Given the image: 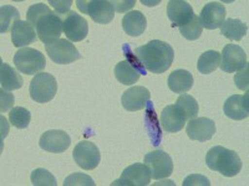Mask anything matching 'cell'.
Masks as SVG:
<instances>
[{
	"instance_id": "6",
	"label": "cell",
	"mask_w": 249,
	"mask_h": 186,
	"mask_svg": "<svg viewBox=\"0 0 249 186\" xmlns=\"http://www.w3.org/2000/svg\"><path fill=\"white\" fill-rule=\"evenodd\" d=\"M80 12L88 14L97 24H110L115 16V8L108 0H77Z\"/></svg>"
},
{
	"instance_id": "8",
	"label": "cell",
	"mask_w": 249,
	"mask_h": 186,
	"mask_svg": "<svg viewBox=\"0 0 249 186\" xmlns=\"http://www.w3.org/2000/svg\"><path fill=\"white\" fill-rule=\"evenodd\" d=\"M144 164L151 171V176L155 180L168 178L173 172L172 158L163 150H155L144 155Z\"/></svg>"
},
{
	"instance_id": "32",
	"label": "cell",
	"mask_w": 249,
	"mask_h": 186,
	"mask_svg": "<svg viewBox=\"0 0 249 186\" xmlns=\"http://www.w3.org/2000/svg\"><path fill=\"white\" fill-rule=\"evenodd\" d=\"M31 184L34 186H56V179L50 171L39 168L31 172Z\"/></svg>"
},
{
	"instance_id": "17",
	"label": "cell",
	"mask_w": 249,
	"mask_h": 186,
	"mask_svg": "<svg viewBox=\"0 0 249 186\" xmlns=\"http://www.w3.org/2000/svg\"><path fill=\"white\" fill-rule=\"evenodd\" d=\"M223 112L228 118L234 121H243L249 117V94L248 91L244 96L233 94L227 98L223 106Z\"/></svg>"
},
{
	"instance_id": "36",
	"label": "cell",
	"mask_w": 249,
	"mask_h": 186,
	"mask_svg": "<svg viewBox=\"0 0 249 186\" xmlns=\"http://www.w3.org/2000/svg\"><path fill=\"white\" fill-rule=\"evenodd\" d=\"M49 4L55 9V13L60 16H65L66 14L70 13V8L72 5V0H50Z\"/></svg>"
},
{
	"instance_id": "20",
	"label": "cell",
	"mask_w": 249,
	"mask_h": 186,
	"mask_svg": "<svg viewBox=\"0 0 249 186\" xmlns=\"http://www.w3.org/2000/svg\"><path fill=\"white\" fill-rule=\"evenodd\" d=\"M36 39V30L28 21H23V20L15 21L12 28V41L15 47H25L35 43Z\"/></svg>"
},
{
	"instance_id": "1",
	"label": "cell",
	"mask_w": 249,
	"mask_h": 186,
	"mask_svg": "<svg viewBox=\"0 0 249 186\" xmlns=\"http://www.w3.org/2000/svg\"><path fill=\"white\" fill-rule=\"evenodd\" d=\"M62 19L43 3L31 5L28 9L26 21L36 30L37 37L44 44L54 43L62 34Z\"/></svg>"
},
{
	"instance_id": "13",
	"label": "cell",
	"mask_w": 249,
	"mask_h": 186,
	"mask_svg": "<svg viewBox=\"0 0 249 186\" xmlns=\"http://www.w3.org/2000/svg\"><path fill=\"white\" fill-rule=\"evenodd\" d=\"M71 144V138L68 133L64 130L51 129L46 130L43 133V136L40 137L39 145L40 148L49 153H64Z\"/></svg>"
},
{
	"instance_id": "12",
	"label": "cell",
	"mask_w": 249,
	"mask_h": 186,
	"mask_svg": "<svg viewBox=\"0 0 249 186\" xmlns=\"http://www.w3.org/2000/svg\"><path fill=\"white\" fill-rule=\"evenodd\" d=\"M247 63V54L244 52L241 46L230 44L226 45L222 51V61L221 67L222 71L227 74H233L235 71H239L241 68L246 67Z\"/></svg>"
},
{
	"instance_id": "38",
	"label": "cell",
	"mask_w": 249,
	"mask_h": 186,
	"mask_svg": "<svg viewBox=\"0 0 249 186\" xmlns=\"http://www.w3.org/2000/svg\"><path fill=\"white\" fill-rule=\"evenodd\" d=\"M193 185H202V186H210V180L203 176V175L192 174L190 176H187L183 181V186H193Z\"/></svg>"
},
{
	"instance_id": "26",
	"label": "cell",
	"mask_w": 249,
	"mask_h": 186,
	"mask_svg": "<svg viewBox=\"0 0 249 186\" xmlns=\"http://www.w3.org/2000/svg\"><path fill=\"white\" fill-rule=\"evenodd\" d=\"M248 26L239 19H227L221 26V34L224 37L239 41L247 35Z\"/></svg>"
},
{
	"instance_id": "22",
	"label": "cell",
	"mask_w": 249,
	"mask_h": 186,
	"mask_svg": "<svg viewBox=\"0 0 249 186\" xmlns=\"http://www.w3.org/2000/svg\"><path fill=\"white\" fill-rule=\"evenodd\" d=\"M144 108H146V110H144V128L147 129L151 143L155 147H157V145H160V143L162 140L161 124H160L159 118H157V114L155 113L152 102L148 101Z\"/></svg>"
},
{
	"instance_id": "21",
	"label": "cell",
	"mask_w": 249,
	"mask_h": 186,
	"mask_svg": "<svg viewBox=\"0 0 249 186\" xmlns=\"http://www.w3.org/2000/svg\"><path fill=\"white\" fill-rule=\"evenodd\" d=\"M147 28V20L144 14H142L139 10H132V12L124 14L122 19V29L127 35L133 37H137L142 35Z\"/></svg>"
},
{
	"instance_id": "34",
	"label": "cell",
	"mask_w": 249,
	"mask_h": 186,
	"mask_svg": "<svg viewBox=\"0 0 249 186\" xmlns=\"http://www.w3.org/2000/svg\"><path fill=\"white\" fill-rule=\"evenodd\" d=\"M95 186L92 179L89 175L81 174V172H76L65 179L64 181V186Z\"/></svg>"
},
{
	"instance_id": "30",
	"label": "cell",
	"mask_w": 249,
	"mask_h": 186,
	"mask_svg": "<svg viewBox=\"0 0 249 186\" xmlns=\"http://www.w3.org/2000/svg\"><path fill=\"white\" fill-rule=\"evenodd\" d=\"M9 121L15 128L25 129L31 121V113L24 107H14L9 113Z\"/></svg>"
},
{
	"instance_id": "7",
	"label": "cell",
	"mask_w": 249,
	"mask_h": 186,
	"mask_svg": "<svg viewBox=\"0 0 249 186\" xmlns=\"http://www.w3.org/2000/svg\"><path fill=\"white\" fill-rule=\"evenodd\" d=\"M45 50L49 57L59 65H69L81 59V55L74 44L65 39H59L54 43L46 44Z\"/></svg>"
},
{
	"instance_id": "4",
	"label": "cell",
	"mask_w": 249,
	"mask_h": 186,
	"mask_svg": "<svg viewBox=\"0 0 249 186\" xmlns=\"http://www.w3.org/2000/svg\"><path fill=\"white\" fill-rule=\"evenodd\" d=\"M14 63L19 72L33 76L45 70L46 60L44 54H41L40 51L35 48L23 47L15 54Z\"/></svg>"
},
{
	"instance_id": "16",
	"label": "cell",
	"mask_w": 249,
	"mask_h": 186,
	"mask_svg": "<svg viewBox=\"0 0 249 186\" xmlns=\"http://www.w3.org/2000/svg\"><path fill=\"white\" fill-rule=\"evenodd\" d=\"M150 99L151 93L147 88L142 86H135L122 94L121 103L122 107L128 112H136V110L143 109Z\"/></svg>"
},
{
	"instance_id": "11",
	"label": "cell",
	"mask_w": 249,
	"mask_h": 186,
	"mask_svg": "<svg viewBox=\"0 0 249 186\" xmlns=\"http://www.w3.org/2000/svg\"><path fill=\"white\" fill-rule=\"evenodd\" d=\"M62 32L71 43L82 41L88 36V21L81 15L76 14L75 12H70L62 19Z\"/></svg>"
},
{
	"instance_id": "2",
	"label": "cell",
	"mask_w": 249,
	"mask_h": 186,
	"mask_svg": "<svg viewBox=\"0 0 249 186\" xmlns=\"http://www.w3.org/2000/svg\"><path fill=\"white\" fill-rule=\"evenodd\" d=\"M137 59L143 67L152 74H163L172 65L175 51L170 44L161 40H152L143 46L135 50Z\"/></svg>"
},
{
	"instance_id": "28",
	"label": "cell",
	"mask_w": 249,
	"mask_h": 186,
	"mask_svg": "<svg viewBox=\"0 0 249 186\" xmlns=\"http://www.w3.org/2000/svg\"><path fill=\"white\" fill-rule=\"evenodd\" d=\"M20 20L19 10L12 5H4L0 8V32H8L12 31L15 21Z\"/></svg>"
},
{
	"instance_id": "19",
	"label": "cell",
	"mask_w": 249,
	"mask_h": 186,
	"mask_svg": "<svg viewBox=\"0 0 249 186\" xmlns=\"http://www.w3.org/2000/svg\"><path fill=\"white\" fill-rule=\"evenodd\" d=\"M168 19L173 23V26H183L191 21L195 13L190 4L184 0H171L167 4Z\"/></svg>"
},
{
	"instance_id": "31",
	"label": "cell",
	"mask_w": 249,
	"mask_h": 186,
	"mask_svg": "<svg viewBox=\"0 0 249 186\" xmlns=\"http://www.w3.org/2000/svg\"><path fill=\"white\" fill-rule=\"evenodd\" d=\"M179 32H181L182 36L184 39L190 40V41H195V40L198 39L202 35V31H203V28L201 25V21H199V17L197 15L191 19V21L186 24L183 26H179Z\"/></svg>"
},
{
	"instance_id": "37",
	"label": "cell",
	"mask_w": 249,
	"mask_h": 186,
	"mask_svg": "<svg viewBox=\"0 0 249 186\" xmlns=\"http://www.w3.org/2000/svg\"><path fill=\"white\" fill-rule=\"evenodd\" d=\"M0 97H1L0 98V110L4 113L13 107V105H14V96H13V93L1 88L0 90Z\"/></svg>"
},
{
	"instance_id": "35",
	"label": "cell",
	"mask_w": 249,
	"mask_h": 186,
	"mask_svg": "<svg viewBox=\"0 0 249 186\" xmlns=\"http://www.w3.org/2000/svg\"><path fill=\"white\" fill-rule=\"evenodd\" d=\"M249 70H248V65L246 67L241 68V70L238 71V74H235L234 76V82L237 87L242 91H248L249 87Z\"/></svg>"
},
{
	"instance_id": "29",
	"label": "cell",
	"mask_w": 249,
	"mask_h": 186,
	"mask_svg": "<svg viewBox=\"0 0 249 186\" xmlns=\"http://www.w3.org/2000/svg\"><path fill=\"white\" fill-rule=\"evenodd\" d=\"M176 106L183 112L187 121L197 118V116H198V103L190 94H186V93L181 94L176 102Z\"/></svg>"
},
{
	"instance_id": "18",
	"label": "cell",
	"mask_w": 249,
	"mask_h": 186,
	"mask_svg": "<svg viewBox=\"0 0 249 186\" xmlns=\"http://www.w3.org/2000/svg\"><path fill=\"white\" fill-rule=\"evenodd\" d=\"M187 123L186 116L176 105L167 106L161 113L160 124L161 128L167 133H177L183 129L184 124Z\"/></svg>"
},
{
	"instance_id": "24",
	"label": "cell",
	"mask_w": 249,
	"mask_h": 186,
	"mask_svg": "<svg viewBox=\"0 0 249 186\" xmlns=\"http://www.w3.org/2000/svg\"><path fill=\"white\" fill-rule=\"evenodd\" d=\"M23 78L18 74V71H15L8 63L1 62V65H0V85H1V88L6 91L19 90V88L23 87Z\"/></svg>"
},
{
	"instance_id": "27",
	"label": "cell",
	"mask_w": 249,
	"mask_h": 186,
	"mask_svg": "<svg viewBox=\"0 0 249 186\" xmlns=\"http://www.w3.org/2000/svg\"><path fill=\"white\" fill-rule=\"evenodd\" d=\"M222 55L218 51L210 50L206 51L204 54L199 56L198 62H197V70L203 75L212 74L213 71L217 70L221 65Z\"/></svg>"
},
{
	"instance_id": "3",
	"label": "cell",
	"mask_w": 249,
	"mask_h": 186,
	"mask_svg": "<svg viewBox=\"0 0 249 186\" xmlns=\"http://www.w3.org/2000/svg\"><path fill=\"white\" fill-rule=\"evenodd\" d=\"M206 164L211 170L221 172L227 178H233L242 169V160L234 150L217 145L208 150Z\"/></svg>"
},
{
	"instance_id": "5",
	"label": "cell",
	"mask_w": 249,
	"mask_h": 186,
	"mask_svg": "<svg viewBox=\"0 0 249 186\" xmlns=\"http://www.w3.org/2000/svg\"><path fill=\"white\" fill-rule=\"evenodd\" d=\"M57 92V82L50 74L40 72L35 75L29 86V93L33 101L36 103H48L54 99Z\"/></svg>"
},
{
	"instance_id": "10",
	"label": "cell",
	"mask_w": 249,
	"mask_h": 186,
	"mask_svg": "<svg viewBox=\"0 0 249 186\" xmlns=\"http://www.w3.org/2000/svg\"><path fill=\"white\" fill-rule=\"evenodd\" d=\"M72 156L75 163L84 170H93L101 160V154L96 144L89 140L80 141L72 152Z\"/></svg>"
},
{
	"instance_id": "39",
	"label": "cell",
	"mask_w": 249,
	"mask_h": 186,
	"mask_svg": "<svg viewBox=\"0 0 249 186\" xmlns=\"http://www.w3.org/2000/svg\"><path fill=\"white\" fill-rule=\"evenodd\" d=\"M111 3H112L115 10L120 13H124L132 9L135 4H136V1L135 0H127V1H111Z\"/></svg>"
},
{
	"instance_id": "14",
	"label": "cell",
	"mask_w": 249,
	"mask_h": 186,
	"mask_svg": "<svg viewBox=\"0 0 249 186\" xmlns=\"http://www.w3.org/2000/svg\"><path fill=\"white\" fill-rule=\"evenodd\" d=\"M226 15L227 10L223 4L219 1H211L203 6L198 17L202 28L214 30L223 25V23L226 21Z\"/></svg>"
},
{
	"instance_id": "25",
	"label": "cell",
	"mask_w": 249,
	"mask_h": 186,
	"mask_svg": "<svg viewBox=\"0 0 249 186\" xmlns=\"http://www.w3.org/2000/svg\"><path fill=\"white\" fill-rule=\"evenodd\" d=\"M115 77H116L117 81L120 83H122V85L131 86L135 85L139 81L140 77H141V74L131 63H128L124 60V61L119 62L115 66Z\"/></svg>"
},
{
	"instance_id": "15",
	"label": "cell",
	"mask_w": 249,
	"mask_h": 186,
	"mask_svg": "<svg viewBox=\"0 0 249 186\" xmlns=\"http://www.w3.org/2000/svg\"><path fill=\"white\" fill-rule=\"evenodd\" d=\"M187 136L192 140L207 141L212 139L215 133V123L210 118H193L187 123Z\"/></svg>"
},
{
	"instance_id": "9",
	"label": "cell",
	"mask_w": 249,
	"mask_h": 186,
	"mask_svg": "<svg viewBox=\"0 0 249 186\" xmlns=\"http://www.w3.org/2000/svg\"><path fill=\"white\" fill-rule=\"evenodd\" d=\"M151 171L146 164H133L124 170L121 178L113 181L112 186H147L151 183Z\"/></svg>"
},
{
	"instance_id": "33",
	"label": "cell",
	"mask_w": 249,
	"mask_h": 186,
	"mask_svg": "<svg viewBox=\"0 0 249 186\" xmlns=\"http://www.w3.org/2000/svg\"><path fill=\"white\" fill-rule=\"evenodd\" d=\"M122 51H124V57H126V61H127L128 63H131L133 67L136 68L140 74L143 75V76H146V75H147V70L143 67V65L141 63V61L137 59L136 54H135V51L131 48V46L128 45V44H124V45L122 46Z\"/></svg>"
},
{
	"instance_id": "23",
	"label": "cell",
	"mask_w": 249,
	"mask_h": 186,
	"mask_svg": "<svg viewBox=\"0 0 249 186\" xmlns=\"http://www.w3.org/2000/svg\"><path fill=\"white\" fill-rule=\"evenodd\" d=\"M167 83L168 88H170L172 92L183 94V93L188 92V91L192 88L193 76L190 71L176 70L168 76Z\"/></svg>"
}]
</instances>
